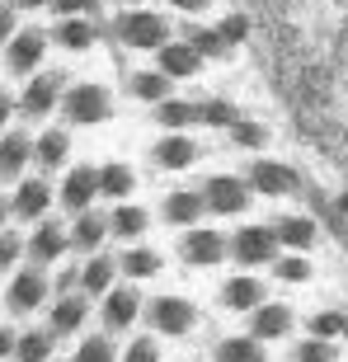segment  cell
<instances>
[{
    "label": "cell",
    "instance_id": "1",
    "mask_svg": "<svg viewBox=\"0 0 348 362\" xmlns=\"http://www.w3.org/2000/svg\"><path fill=\"white\" fill-rule=\"evenodd\" d=\"M113 33H118V42H127V47H156V52L170 42V24H165L161 14H151V10H127V14H118Z\"/></svg>",
    "mask_w": 348,
    "mask_h": 362
},
{
    "label": "cell",
    "instance_id": "2",
    "mask_svg": "<svg viewBox=\"0 0 348 362\" xmlns=\"http://www.w3.org/2000/svg\"><path fill=\"white\" fill-rule=\"evenodd\" d=\"M71 122H104L113 113V94L104 85H71V94L62 99Z\"/></svg>",
    "mask_w": 348,
    "mask_h": 362
},
{
    "label": "cell",
    "instance_id": "3",
    "mask_svg": "<svg viewBox=\"0 0 348 362\" xmlns=\"http://www.w3.org/2000/svg\"><path fill=\"white\" fill-rule=\"evenodd\" d=\"M146 320H151L156 334H188L193 320H198V310L188 306L184 296H156L146 306Z\"/></svg>",
    "mask_w": 348,
    "mask_h": 362
},
{
    "label": "cell",
    "instance_id": "4",
    "mask_svg": "<svg viewBox=\"0 0 348 362\" xmlns=\"http://www.w3.org/2000/svg\"><path fill=\"white\" fill-rule=\"evenodd\" d=\"M231 255H236V264H273L278 235H273V226H245L231 235Z\"/></svg>",
    "mask_w": 348,
    "mask_h": 362
},
{
    "label": "cell",
    "instance_id": "5",
    "mask_svg": "<svg viewBox=\"0 0 348 362\" xmlns=\"http://www.w3.org/2000/svg\"><path fill=\"white\" fill-rule=\"evenodd\" d=\"M202 198H207V212H245L250 207V184H240L236 175H212L207 184H202Z\"/></svg>",
    "mask_w": 348,
    "mask_h": 362
},
{
    "label": "cell",
    "instance_id": "6",
    "mask_svg": "<svg viewBox=\"0 0 348 362\" xmlns=\"http://www.w3.org/2000/svg\"><path fill=\"white\" fill-rule=\"evenodd\" d=\"M42 52H47V33H42V28H24V33H14V38L5 42L10 76H24V71H33V66L42 62Z\"/></svg>",
    "mask_w": 348,
    "mask_h": 362
},
{
    "label": "cell",
    "instance_id": "7",
    "mask_svg": "<svg viewBox=\"0 0 348 362\" xmlns=\"http://www.w3.org/2000/svg\"><path fill=\"white\" fill-rule=\"evenodd\" d=\"M179 255H184L188 264H198V269H212V264H221V259L231 255V240H221L216 230H188L184 245H179Z\"/></svg>",
    "mask_w": 348,
    "mask_h": 362
},
{
    "label": "cell",
    "instance_id": "8",
    "mask_svg": "<svg viewBox=\"0 0 348 362\" xmlns=\"http://www.w3.org/2000/svg\"><path fill=\"white\" fill-rule=\"evenodd\" d=\"M94 198H99V165H81V170H71L66 184H62V202L81 216V212H90Z\"/></svg>",
    "mask_w": 348,
    "mask_h": 362
},
{
    "label": "cell",
    "instance_id": "9",
    "mask_svg": "<svg viewBox=\"0 0 348 362\" xmlns=\"http://www.w3.org/2000/svg\"><path fill=\"white\" fill-rule=\"evenodd\" d=\"M62 90H66V81H62L57 71H47V76H33V81H28V90H24V113H28V118L52 113L57 99H66Z\"/></svg>",
    "mask_w": 348,
    "mask_h": 362
},
{
    "label": "cell",
    "instance_id": "10",
    "mask_svg": "<svg viewBox=\"0 0 348 362\" xmlns=\"http://www.w3.org/2000/svg\"><path fill=\"white\" fill-rule=\"evenodd\" d=\"M42 301H47V278H42V269H24L10 278V310H38Z\"/></svg>",
    "mask_w": 348,
    "mask_h": 362
},
{
    "label": "cell",
    "instance_id": "11",
    "mask_svg": "<svg viewBox=\"0 0 348 362\" xmlns=\"http://www.w3.org/2000/svg\"><path fill=\"white\" fill-rule=\"evenodd\" d=\"M137 315H141V296L132 292V287H113V292H104V325L118 334V329H127V325H137Z\"/></svg>",
    "mask_w": 348,
    "mask_h": 362
},
{
    "label": "cell",
    "instance_id": "12",
    "mask_svg": "<svg viewBox=\"0 0 348 362\" xmlns=\"http://www.w3.org/2000/svg\"><path fill=\"white\" fill-rule=\"evenodd\" d=\"M156 66L170 76V81H184V76H198V66H202V52L193 47V42H165L161 47V62Z\"/></svg>",
    "mask_w": 348,
    "mask_h": 362
},
{
    "label": "cell",
    "instance_id": "13",
    "mask_svg": "<svg viewBox=\"0 0 348 362\" xmlns=\"http://www.w3.org/2000/svg\"><path fill=\"white\" fill-rule=\"evenodd\" d=\"M250 188H259V193H268V198H278V193H292V188H296V175L287 170V165H278V160H255V165H250Z\"/></svg>",
    "mask_w": 348,
    "mask_h": 362
},
{
    "label": "cell",
    "instance_id": "14",
    "mask_svg": "<svg viewBox=\"0 0 348 362\" xmlns=\"http://www.w3.org/2000/svg\"><path fill=\"white\" fill-rule=\"evenodd\" d=\"M151 160L161 165V170H188V165L198 160V146H193L184 132H170V136H161V141H156Z\"/></svg>",
    "mask_w": 348,
    "mask_h": 362
},
{
    "label": "cell",
    "instance_id": "15",
    "mask_svg": "<svg viewBox=\"0 0 348 362\" xmlns=\"http://www.w3.org/2000/svg\"><path fill=\"white\" fill-rule=\"evenodd\" d=\"M165 221H174V226H198V216L207 212V198H202L198 188H179V193H170L165 198Z\"/></svg>",
    "mask_w": 348,
    "mask_h": 362
},
{
    "label": "cell",
    "instance_id": "16",
    "mask_svg": "<svg viewBox=\"0 0 348 362\" xmlns=\"http://www.w3.org/2000/svg\"><path fill=\"white\" fill-rule=\"evenodd\" d=\"M47 202H52V188H47V179H24V184L14 188V216H24V221H38L42 212H47Z\"/></svg>",
    "mask_w": 348,
    "mask_h": 362
},
{
    "label": "cell",
    "instance_id": "17",
    "mask_svg": "<svg viewBox=\"0 0 348 362\" xmlns=\"http://www.w3.org/2000/svg\"><path fill=\"white\" fill-rule=\"evenodd\" d=\"M85 320H90V292L57 296V306H52V329L57 334H76Z\"/></svg>",
    "mask_w": 348,
    "mask_h": 362
},
{
    "label": "cell",
    "instance_id": "18",
    "mask_svg": "<svg viewBox=\"0 0 348 362\" xmlns=\"http://www.w3.org/2000/svg\"><path fill=\"white\" fill-rule=\"evenodd\" d=\"M66 245H71V235L62 226H52V221H47V226L33 230V240H28V259L42 269V264H52V259L66 255Z\"/></svg>",
    "mask_w": 348,
    "mask_h": 362
},
{
    "label": "cell",
    "instance_id": "19",
    "mask_svg": "<svg viewBox=\"0 0 348 362\" xmlns=\"http://www.w3.org/2000/svg\"><path fill=\"white\" fill-rule=\"evenodd\" d=\"M156 122H161L165 132H184V127H193V122H202V113H198V104L193 99H161L156 104Z\"/></svg>",
    "mask_w": 348,
    "mask_h": 362
},
{
    "label": "cell",
    "instance_id": "20",
    "mask_svg": "<svg viewBox=\"0 0 348 362\" xmlns=\"http://www.w3.org/2000/svg\"><path fill=\"white\" fill-rule=\"evenodd\" d=\"M221 306L259 310V306H264V282H259V278H231L226 287H221Z\"/></svg>",
    "mask_w": 348,
    "mask_h": 362
},
{
    "label": "cell",
    "instance_id": "21",
    "mask_svg": "<svg viewBox=\"0 0 348 362\" xmlns=\"http://www.w3.org/2000/svg\"><path fill=\"white\" fill-rule=\"evenodd\" d=\"M287 329H292V310L287 306H268V301L255 310V320H250V334L255 339H282Z\"/></svg>",
    "mask_w": 348,
    "mask_h": 362
},
{
    "label": "cell",
    "instance_id": "22",
    "mask_svg": "<svg viewBox=\"0 0 348 362\" xmlns=\"http://www.w3.org/2000/svg\"><path fill=\"white\" fill-rule=\"evenodd\" d=\"M273 235L287 250H306V245H315V221L311 216H278L273 221Z\"/></svg>",
    "mask_w": 348,
    "mask_h": 362
},
{
    "label": "cell",
    "instance_id": "23",
    "mask_svg": "<svg viewBox=\"0 0 348 362\" xmlns=\"http://www.w3.org/2000/svg\"><path fill=\"white\" fill-rule=\"evenodd\" d=\"M108 230H113V226H108L104 216H99V212L90 207V212L76 216V226H71V245H76V250H99Z\"/></svg>",
    "mask_w": 348,
    "mask_h": 362
},
{
    "label": "cell",
    "instance_id": "24",
    "mask_svg": "<svg viewBox=\"0 0 348 362\" xmlns=\"http://www.w3.org/2000/svg\"><path fill=\"white\" fill-rule=\"evenodd\" d=\"M52 344H57V329H28L14 344V362H52Z\"/></svg>",
    "mask_w": 348,
    "mask_h": 362
},
{
    "label": "cell",
    "instance_id": "25",
    "mask_svg": "<svg viewBox=\"0 0 348 362\" xmlns=\"http://www.w3.org/2000/svg\"><path fill=\"white\" fill-rule=\"evenodd\" d=\"M28 160H33V146H28L24 132H5V146H0V170H5V179L24 175Z\"/></svg>",
    "mask_w": 348,
    "mask_h": 362
},
{
    "label": "cell",
    "instance_id": "26",
    "mask_svg": "<svg viewBox=\"0 0 348 362\" xmlns=\"http://www.w3.org/2000/svg\"><path fill=\"white\" fill-rule=\"evenodd\" d=\"M127 90H132L137 99H146V104H161V99H170V76H165L161 66L137 71V76H127Z\"/></svg>",
    "mask_w": 348,
    "mask_h": 362
},
{
    "label": "cell",
    "instance_id": "27",
    "mask_svg": "<svg viewBox=\"0 0 348 362\" xmlns=\"http://www.w3.org/2000/svg\"><path fill=\"white\" fill-rule=\"evenodd\" d=\"M113 273H118V264H113V259L94 255L90 264L81 269V292H90V296H99V292H113Z\"/></svg>",
    "mask_w": 348,
    "mask_h": 362
},
{
    "label": "cell",
    "instance_id": "28",
    "mask_svg": "<svg viewBox=\"0 0 348 362\" xmlns=\"http://www.w3.org/2000/svg\"><path fill=\"white\" fill-rule=\"evenodd\" d=\"M132 188H137V175L127 170V165H99V193H104V198L122 202Z\"/></svg>",
    "mask_w": 348,
    "mask_h": 362
},
{
    "label": "cell",
    "instance_id": "29",
    "mask_svg": "<svg viewBox=\"0 0 348 362\" xmlns=\"http://www.w3.org/2000/svg\"><path fill=\"white\" fill-rule=\"evenodd\" d=\"M94 33H99V28L81 14V19H62L57 33H52V42H62V47H71V52H85V47L94 42Z\"/></svg>",
    "mask_w": 348,
    "mask_h": 362
},
{
    "label": "cell",
    "instance_id": "30",
    "mask_svg": "<svg viewBox=\"0 0 348 362\" xmlns=\"http://www.w3.org/2000/svg\"><path fill=\"white\" fill-rule=\"evenodd\" d=\"M66 151H71L66 132H57V127H47V132L38 136V146H33V160H38L42 170H57V165L66 160Z\"/></svg>",
    "mask_w": 348,
    "mask_h": 362
},
{
    "label": "cell",
    "instance_id": "31",
    "mask_svg": "<svg viewBox=\"0 0 348 362\" xmlns=\"http://www.w3.org/2000/svg\"><path fill=\"white\" fill-rule=\"evenodd\" d=\"M216 362H264V339H221L216 344Z\"/></svg>",
    "mask_w": 348,
    "mask_h": 362
},
{
    "label": "cell",
    "instance_id": "32",
    "mask_svg": "<svg viewBox=\"0 0 348 362\" xmlns=\"http://www.w3.org/2000/svg\"><path fill=\"white\" fill-rule=\"evenodd\" d=\"M127 278H156L161 273V255L156 250H146V245H132L127 255H122V264H118Z\"/></svg>",
    "mask_w": 348,
    "mask_h": 362
},
{
    "label": "cell",
    "instance_id": "33",
    "mask_svg": "<svg viewBox=\"0 0 348 362\" xmlns=\"http://www.w3.org/2000/svg\"><path fill=\"white\" fill-rule=\"evenodd\" d=\"M188 42H193V47H198L202 57H216V62H226L231 57V38L226 33H221V28H188Z\"/></svg>",
    "mask_w": 348,
    "mask_h": 362
},
{
    "label": "cell",
    "instance_id": "34",
    "mask_svg": "<svg viewBox=\"0 0 348 362\" xmlns=\"http://www.w3.org/2000/svg\"><path fill=\"white\" fill-rule=\"evenodd\" d=\"M108 226H113V235L132 240V235H141V230H146V212H141V207H127V202H122L118 212L108 216Z\"/></svg>",
    "mask_w": 348,
    "mask_h": 362
},
{
    "label": "cell",
    "instance_id": "35",
    "mask_svg": "<svg viewBox=\"0 0 348 362\" xmlns=\"http://www.w3.org/2000/svg\"><path fill=\"white\" fill-rule=\"evenodd\" d=\"M198 113H202V122H207V127H226V132L236 127V122H240L236 104H226V99H202Z\"/></svg>",
    "mask_w": 348,
    "mask_h": 362
},
{
    "label": "cell",
    "instance_id": "36",
    "mask_svg": "<svg viewBox=\"0 0 348 362\" xmlns=\"http://www.w3.org/2000/svg\"><path fill=\"white\" fill-rule=\"evenodd\" d=\"M292 358H296V362H335L339 349H335V339H315V334H311L306 344L292 353Z\"/></svg>",
    "mask_w": 348,
    "mask_h": 362
},
{
    "label": "cell",
    "instance_id": "37",
    "mask_svg": "<svg viewBox=\"0 0 348 362\" xmlns=\"http://www.w3.org/2000/svg\"><path fill=\"white\" fill-rule=\"evenodd\" d=\"M273 278H282V282H306L311 278V264H306V259H296V255H278V259H273Z\"/></svg>",
    "mask_w": 348,
    "mask_h": 362
},
{
    "label": "cell",
    "instance_id": "38",
    "mask_svg": "<svg viewBox=\"0 0 348 362\" xmlns=\"http://www.w3.org/2000/svg\"><path fill=\"white\" fill-rule=\"evenodd\" d=\"M113 358H118V353H113V344H108L104 334H90L81 349H76V362H113Z\"/></svg>",
    "mask_w": 348,
    "mask_h": 362
},
{
    "label": "cell",
    "instance_id": "39",
    "mask_svg": "<svg viewBox=\"0 0 348 362\" xmlns=\"http://www.w3.org/2000/svg\"><path fill=\"white\" fill-rule=\"evenodd\" d=\"M231 141H236V146H264V141H268V127H264V122L240 118L236 127H231Z\"/></svg>",
    "mask_w": 348,
    "mask_h": 362
},
{
    "label": "cell",
    "instance_id": "40",
    "mask_svg": "<svg viewBox=\"0 0 348 362\" xmlns=\"http://www.w3.org/2000/svg\"><path fill=\"white\" fill-rule=\"evenodd\" d=\"M344 325H348V315H339V310H320V315H311V334H315V339H335V334H344Z\"/></svg>",
    "mask_w": 348,
    "mask_h": 362
},
{
    "label": "cell",
    "instance_id": "41",
    "mask_svg": "<svg viewBox=\"0 0 348 362\" xmlns=\"http://www.w3.org/2000/svg\"><path fill=\"white\" fill-rule=\"evenodd\" d=\"M52 10L62 14V19H94V0H52Z\"/></svg>",
    "mask_w": 348,
    "mask_h": 362
},
{
    "label": "cell",
    "instance_id": "42",
    "mask_svg": "<svg viewBox=\"0 0 348 362\" xmlns=\"http://www.w3.org/2000/svg\"><path fill=\"white\" fill-rule=\"evenodd\" d=\"M122 362H161V349H156V339H137L132 349L122 353Z\"/></svg>",
    "mask_w": 348,
    "mask_h": 362
},
{
    "label": "cell",
    "instance_id": "43",
    "mask_svg": "<svg viewBox=\"0 0 348 362\" xmlns=\"http://www.w3.org/2000/svg\"><path fill=\"white\" fill-rule=\"evenodd\" d=\"M24 250H28V245L19 240L14 230H5V235H0V264H5V273H10V264H14L19 255H24Z\"/></svg>",
    "mask_w": 348,
    "mask_h": 362
},
{
    "label": "cell",
    "instance_id": "44",
    "mask_svg": "<svg viewBox=\"0 0 348 362\" xmlns=\"http://www.w3.org/2000/svg\"><path fill=\"white\" fill-rule=\"evenodd\" d=\"M245 28H250V24H245L240 14H231V19H221V33H226L231 42H240V38H245Z\"/></svg>",
    "mask_w": 348,
    "mask_h": 362
},
{
    "label": "cell",
    "instance_id": "45",
    "mask_svg": "<svg viewBox=\"0 0 348 362\" xmlns=\"http://www.w3.org/2000/svg\"><path fill=\"white\" fill-rule=\"evenodd\" d=\"M174 5H179V10H193V14H198L202 5H207V0H174Z\"/></svg>",
    "mask_w": 348,
    "mask_h": 362
},
{
    "label": "cell",
    "instance_id": "46",
    "mask_svg": "<svg viewBox=\"0 0 348 362\" xmlns=\"http://www.w3.org/2000/svg\"><path fill=\"white\" fill-rule=\"evenodd\" d=\"M19 10H38V5H52V0H14Z\"/></svg>",
    "mask_w": 348,
    "mask_h": 362
},
{
    "label": "cell",
    "instance_id": "47",
    "mask_svg": "<svg viewBox=\"0 0 348 362\" xmlns=\"http://www.w3.org/2000/svg\"><path fill=\"white\" fill-rule=\"evenodd\" d=\"M127 5H137V0H127Z\"/></svg>",
    "mask_w": 348,
    "mask_h": 362
},
{
    "label": "cell",
    "instance_id": "48",
    "mask_svg": "<svg viewBox=\"0 0 348 362\" xmlns=\"http://www.w3.org/2000/svg\"><path fill=\"white\" fill-rule=\"evenodd\" d=\"M344 334H348V325H344Z\"/></svg>",
    "mask_w": 348,
    "mask_h": 362
}]
</instances>
